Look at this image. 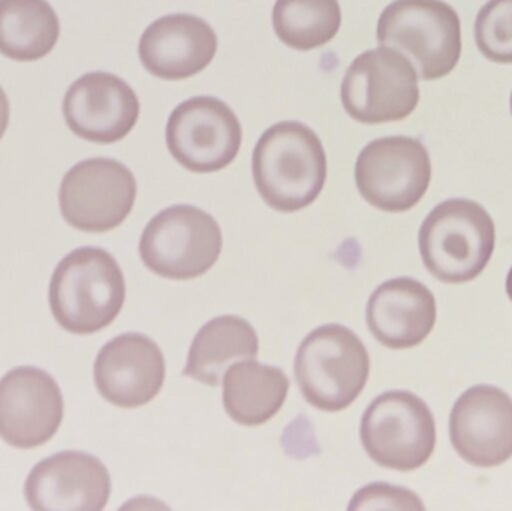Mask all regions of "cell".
Masks as SVG:
<instances>
[{
	"label": "cell",
	"mask_w": 512,
	"mask_h": 511,
	"mask_svg": "<svg viewBox=\"0 0 512 511\" xmlns=\"http://www.w3.org/2000/svg\"><path fill=\"white\" fill-rule=\"evenodd\" d=\"M252 171L256 189L271 209L298 212L321 194L327 180V155L313 129L285 120L259 138Z\"/></svg>",
	"instance_id": "obj_1"
},
{
	"label": "cell",
	"mask_w": 512,
	"mask_h": 511,
	"mask_svg": "<svg viewBox=\"0 0 512 511\" xmlns=\"http://www.w3.org/2000/svg\"><path fill=\"white\" fill-rule=\"evenodd\" d=\"M125 276L110 252L75 249L54 270L50 308L57 323L74 335H92L110 326L125 305Z\"/></svg>",
	"instance_id": "obj_2"
},
{
	"label": "cell",
	"mask_w": 512,
	"mask_h": 511,
	"mask_svg": "<svg viewBox=\"0 0 512 511\" xmlns=\"http://www.w3.org/2000/svg\"><path fill=\"white\" fill-rule=\"evenodd\" d=\"M495 222L481 204L453 198L424 219L418 245L426 269L444 284L474 281L495 251Z\"/></svg>",
	"instance_id": "obj_3"
},
{
	"label": "cell",
	"mask_w": 512,
	"mask_h": 511,
	"mask_svg": "<svg viewBox=\"0 0 512 511\" xmlns=\"http://www.w3.org/2000/svg\"><path fill=\"white\" fill-rule=\"evenodd\" d=\"M376 39L408 57L424 81L447 77L462 56L459 14L442 0H394L379 17Z\"/></svg>",
	"instance_id": "obj_4"
},
{
	"label": "cell",
	"mask_w": 512,
	"mask_h": 511,
	"mask_svg": "<svg viewBox=\"0 0 512 511\" xmlns=\"http://www.w3.org/2000/svg\"><path fill=\"white\" fill-rule=\"evenodd\" d=\"M294 374L301 395L310 405L337 413L354 404L366 387L369 353L348 327L327 324L313 330L301 342Z\"/></svg>",
	"instance_id": "obj_5"
},
{
	"label": "cell",
	"mask_w": 512,
	"mask_h": 511,
	"mask_svg": "<svg viewBox=\"0 0 512 511\" xmlns=\"http://www.w3.org/2000/svg\"><path fill=\"white\" fill-rule=\"evenodd\" d=\"M222 251L216 219L189 204L159 212L144 228L140 257L150 272L174 281H188L209 272Z\"/></svg>",
	"instance_id": "obj_6"
},
{
	"label": "cell",
	"mask_w": 512,
	"mask_h": 511,
	"mask_svg": "<svg viewBox=\"0 0 512 511\" xmlns=\"http://www.w3.org/2000/svg\"><path fill=\"white\" fill-rule=\"evenodd\" d=\"M361 443L373 462L390 470H417L435 452L436 423L423 399L393 390L378 396L361 419Z\"/></svg>",
	"instance_id": "obj_7"
},
{
	"label": "cell",
	"mask_w": 512,
	"mask_h": 511,
	"mask_svg": "<svg viewBox=\"0 0 512 511\" xmlns=\"http://www.w3.org/2000/svg\"><path fill=\"white\" fill-rule=\"evenodd\" d=\"M340 98L346 113L364 125L400 122L420 102L418 74L408 57L381 45L349 65Z\"/></svg>",
	"instance_id": "obj_8"
},
{
	"label": "cell",
	"mask_w": 512,
	"mask_h": 511,
	"mask_svg": "<svg viewBox=\"0 0 512 511\" xmlns=\"http://www.w3.org/2000/svg\"><path fill=\"white\" fill-rule=\"evenodd\" d=\"M430 180L432 162L426 146L405 135L370 141L355 164L361 197L382 212H408L426 195Z\"/></svg>",
	"instance_id": "obj_9"
},
{
	"label": "cell",
	"mask_w": 512,
	"mask_h": 511,
	"mask_svg": "<svg viewBox=\"0 0 512 511\" xmlns=\"http://www.w3.org/2000/svg\"><path fill=\"white\" fill-rule=\"evenodd\" d=\"M137 180L122 162L92 158L75 164L59 189L60 212L71 227L107 233L119 227L134 207Z\"/></svg>",
	"instance_id": "obj_10"
},
{
	"label": "cell",
	"mask_w": 512,
	"mask_h": 511,
	"mask_svg": "<svg viewBox=\"0 0 512 511\" xmlns=\"http://www.w3.org/2000/svg\"><path fill=\"white\" fill-rule=\"evenodd\" d=\"M239 117L221 99L197 96L174 108L168 117V150L192 173L224 170L242 146Z\"/></svg>",
	"instance_id": "obj_11"
},
{
	"label": "cell",
	"mask_w": 512,
	"mask_h": 511,
	"mask_svg": "<svg viewBox=\"0 0 512 511\" xmlns=\"http://www.w3.org/2000/svg\"><path fill=\"white\" fill-rule=\"evenodd\" d=\"M63 420V396L42 369L21 366L0 380V438L29 450L50 441Z\"/></svg>",
	"instance_id": "obj_12"
},
{
	"label": "cell",
	"mask_w": 512,
	"mask_h": 511,
	"mask_svg": "<svg viewBox=\"0 0 512 511\" xmlns=\"http://www.w3.org/2000/svg\"><path fill=\"white\" fill-rule=\"evenodd\" d=\"M450 438L457 455L474 467L492 468L510 461L511 396L489 384L466 390L451 411Z\"/></svg>",
	"instance_id": "obj_13"
},
{
	"label": "cell",
	"mask_w": 512,
	"mask_h": 511,
	"mask_svg": "<svg viewBox=\"0 0 512 511\" xmlns=\"http://www.w3.org/2000/svg\"><path fill=\"white\" fill-rule=\"evenodd\" d=\"M62 110L66 125L77 137L113 144L137 125L140 101L125 80L110 72L96 71L71 84Z\"/></svg>",
	"instance_id": "obj_14"
},
{
	"label": "cell",
	"mask_w": 512,
	"mask_h": 511,
	"mask_svg": "<svg viewBox=\"0 0 512 511\" xmlns=\"http://www.w3.org/2000/svg\"><path fill=\"white\" fill-rule=\"evenodd\" d=\"M110 494L107 467L83 452H60L44 459L24 483L27 504L39 511L104 510Z\"/></svg>",
	"instance_id": "obj_15"
},
{
	"label": "cell",
	"mask_w": 512,
	"mask_h": 511,
	"mask_svg": "<svg viewBox=\"0 0 512 511\" xmlns=\"http://www.w3.org/2000/svg\"><path fill=\"white\" fill-rule=\"evenodd\" d=\"M165 359L149 336L125 333L111 339L96 357L95 384L102 398L120 408L152 402L165 381Z\"/></svg>",
	"instance_id": "obj_16"
},
{
	"label": "cell",
	"mask_w": 512,
	"mask_h": 511,
	"mask_svg": "<svg viewBox=\"0 0 512 511\" xmlns=\"http://www.w3.org/2000/svg\"><path fill=\"white\" fill-rule=\"evenodd\" d=\"M218 51V36L203 18L170 14L153 21L140 39L138 56L149 74L177 81L207 68Z\"/></svg>",
	"instance_id": "obj_17"
},
{
	"label": "cell",
	"mask_w": 512,
	"mask_h": 511,
	"mask_svg": "<svg viewBox=\"0 0 512 511\" xmlns=\"http://www.w3.org/2000/svg\"><path fill=\"white\" fill-rule=\"evenodd\" d=\"M436 300L417 279L396 278L379 285L367 303L366 320L376 341L391 350L417 347L436 323Z\"/></svg>",
	"instance_id": "obj_18"
},
{
	"label": "cell",
	"mask_w": 512,
	"mask_h": 511,
	"mask_svg": "<svg viewBox=\"0 0 512 511\" xmlns=\"http://www.w3.org/2000/svg\"><path fill=\"white\" fill-rule=\"evenodd\" d=\"M258 351V336L252 324L236 315H222L204 324L195 336L183 375L216 387L234 362L254 359Z\"/></svg>",
	"instance_id": "obj_19"
},
{
	"label": "cell",
	"mask_w": 512,
	"mask_h": 511,
	"mask_svg": "<svg viewBox=\"0 0 512 511\" xmlns=\"http://www.w3.org/2000/svg\"><path fill=\"white\" fill-rule=\"evenodd\" d=\"M224 407L243 426H259L276 416L288 396L289 380L282 369L239 360L224 375Z\"/></svg>",
	"instance_id": "obj_20"
},
{
	"label": "cell",
	"mask_w": 512,
	"mask_h": 511,
	"mask_svg": "<svg viewBox=\"0 0 512 511\" xmlns=\"http://www.w3.org/2000/svg\"><path fill=\"white\" fill-rule=\"evenodd\" d=\"M60 21L47 0H0V54L17 62L47 56L59 41Z\"/></svg>",
	"instance_id": "obj_21"
},
{
	"label": "cell",
	"mask_w": 512,
	"mask_h": 511,
	"mask_svg": "<svg viewBox=\"0 0 512 511\" xmlns=\"http://www.w3.org/2000/svg\"><path fill=\"white\" fill-rule=\"evenodd\" d=\"M342 26L339 0H276L273 27L292 50L309 51L328 44Z\"/></svg>",
	"instance_id": "obj_22"
},
{
	"label": "cell",
	"mask_w": 512,
	"mask_h": 511,
	"mask_svg": "<svg viewBox=\"0 0 512 511\" xmlns=\"http://www.w3.org/2000/svg\"><path fill=\"white\" fill-rule=\"evenodd\" d=\"M475 42L490 62L512 63V0H489L475 20Z\"/></svg>",
	"instance_id": "obj_23"
},
{
	"label": "cell",
	"mask_w": 512,
	"mask_h": 511,
	"mask_svg": "<svg viewBox=\"0 0 512 511\" xmlns=\"http://www.w3.org/2000/svg\"><path fill=\"white\" fill-rule=\"evenodd\" d=\"M349 510H424L420 497L408 489L372 483L352 498Z\"/></svg>",
	"instance_id": "obj_24"
},
{
	"label": "cell",
	"mask_w": 512,
	"mask_h": 511,
	"mask_svg": "<svg viewBox=\"0 0 512 511\" xmlns=\"http://www.w3.org/2000/svg\"><path fill=\"white\" fill-rule=\"evenodd\" d=\"M9 101L6 96L5 90L0 86V140L5 135L6 129L9 125Z\"/></svg>",
	"instance_id": "obj_25"
},
{
	"label": "cell",
	"mask_w": 512,
	"mask_h": 511,
	"mask_svg": "<svg viewBox=\"0 0 512 511\" xmlns=\"http://www.w3.org/2000/svg\"><path fill=\"white\" fill-rule=\"evenodd\" d=\"M507 294H508V297H510V300L512 302V267L510 269V272H508V276H507Z\"/></svg>",
	"instance_id": "obj_26"
},
{
	"label": "cell",
	"mask_w": 512,
	"mask_h": 511,
	"mask_svg": "<svg viewBox=\"0 0 512 511\" xmlns=\"http://www.w3.org/2000/svg\"><path fill=\"white\" fill-rule=\"evenodd\" d=\"M511 114H512V92H511Z\"/></svg>",
	"instance_id": "obj_27"
}]
</instances>
